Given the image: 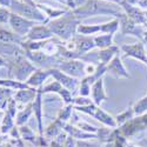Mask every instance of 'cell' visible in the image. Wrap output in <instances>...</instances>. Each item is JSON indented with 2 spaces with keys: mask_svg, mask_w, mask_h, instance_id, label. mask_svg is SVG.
Listing matches in <instances>:
<instances>
[{
  "mask_svg": "<svg viewBox=\"0 0 147 147\" xmlns=\"http://www.w3.org/2000/svg\"><path fill=\"white\" fill-rule=\"evenodd\" d=\"M72 12L79 19L92 16H121L119 6L105 0H86L81 6L73 9Z\"/></svg>",
  "mask_w": 147,
  "mask_h": 147,
  "instance_id": "6da1fadb",
  "label": "cell"
},
{
  "mask_svg": "<svg viewBox=\"0 0 147 147\" xmlns=\"http://www.w3.org/2000/svg\"><path fill=\"white\" fill-rule=\"evenodd\" d=\"M79 25H80V19L73 14V12L71 11L58 19L51 20L47 26L52 31L53 34L58 35L60 39L67 41L71 40L73 36H76Z\"/></svg>",
  "mask_w": 147,
  "mask_h": 147,
  "instance_id": "7a4b0ae2",
  "label": "cell"
},
{
  "mask_svg": "<svg viewBox=\"0 0 147 147\" xmlns=\"http://www.w3.org/2000/svg\"><path fill=\"white\" fill-rule=\"evenodd\" d=\"M7 61L9 67V77L18 81H27L32 73L36 71L35 66L31 64V61L25 57V54H19Z\"/></svg>",
  "mask_w": 147,
  "mask_h": 147,
  "instance_id": "3957f363",
  "label": "cell"
},
{
  "mask_svg": "<svg viewBox=\"0 0 147 147\" xmlns=\"http://www.w3.org/2000/svg\"><path fill=\"white\" fill-rule=\"evenodd\" d=\"M11 12L14 14H18L25 19H28L34 22H46V16L39 9L36 4H28L22 3L19 0H11Z\"/></svg>",
  "mask_w": 147,
  "mask_h": 147,
  "instance_id": "277c9868",
  "label": "cell"
},
{
  "mask_svg": "<svg viewBox=\"0 0 147 147\" xmlns=\"http://www.w3.org/2000/svg\"><path fill=\"white\" fill-rule=\"evenodd\" d=\"M8 25L11 27L12 32H14L16 34H18V35H20L24 38V36H26L28 34V32L32 30V27L35 25V24H34V21L25 19V18H22L18 14L11 13Z\"/></svg>",
  "mask_w": 147,
  "mask_h": 147,
  "instance_id": "5b68a950",
  "label": "cell"
},
{
  "mask_svg": "<svg viewBox=\"0 0 147 147\" xmlns=\"http://www.w3.org/2000/svg\"><path fill=\"white\" fill-rule=\"evenodd\" d=\"M58 69H60L61 72L66 73V74L73 77V78H82L86 72H85V67H86V64L82 63V61L72 59V60H67V61H61L58 65Z\"/></svg>",
  "mask_w": 147,
  "mask_h": 147,
  "instance_id": "8992f818",
  "label": "cell"
},
{
  "mask_svg": "<svg viewBox=\"0 0 147 147\" xmlns=\"http://www.w3.org/2000/svg\"><path fill=\"white\" fill-rule=\"evenodd\" d=\"M48 71H50L51 76L55 79V81H58L64 88H66L68 91H74L77 88L79 82L76 78H73V77L66 74V73L61 72L58 68H48Z\"/></svg>",
  "mask_w": 147,
  "mask_h": 147,
  "instance_id": "52a82bcc",
  "label": "cell"
},
{
  "mask_svg": "<svg viewBox=\"0 0 147 147\" xmlns=\"http://www.w3.org/2000/svg\"><path fill=\"white\" fill-rule=\"evenodd\" d=\"M53 35L52 31L48 28V26L39 25V26H33L32 30L26 35V39L30 41H45L48 40Z\"/></svg>",
  "mask_w": 147,
  "mask_h": 147,
  "instance_id": "ba28073f",
  "label": "cell"
},
{
  "mask_svg": "<svg viewBox=\"0 0 147 147\" xmlns=\"http://www.w3.org/2000/svg\"><path fill=\"white\" fill-rule=\"evenodd\" d=\"M73 40L76 41V45H77V52L79 55L86 53L91 50L95 47V44H94V38H91V36H87V35H76L73 36Z\"/></svg>",
  "mask_w": 147,
  "mask_h": 147,
  "instance_id": "9c48e42d",
  "label": "cell"
},
{
  "mask_svg": "<svg viewBox=\"0 0 147 147\" xmlns=\"http://www.w3.org/2000/svg\"><path fill=\"white\" fill-rule=\"evenodd\" d=\"M51 76V73L48 69H36L32 73V76L27 79L26 84L32 88H36L40 87L44 84V81Z\"/></svg>",
  "mask_w": 147,
  "mask_h": 147,
  "instance_id": "30bf717a",
  "label": "cell"
},
{
  "mask_svg": "<svg viewBox=\"0 0 147 147\" xmlns=\"http://www.w3.org/2000/svg\"><path fill=\"white\" fill-rule=\"evenodd\" d=\"M91 93H92V100L94 101L95 105H100L104 100H107V95L105 93L104 90V80L102 78L96 80L91 88Z\"/></svg>",
  "mask_w": 147,
  "mask_h": 147,
  "instance_id": "8fae6325",
  "label": "cell"
},
{
  "mask_svg": "<svg viewBox=\"0 0 147 147\" xmlns=\"http://www.w3.org/2000/svg\"><path fill=\"white\" fill-rule=\"evenodd\" d=\"M38 91H35V88H25V90H19L17 93H14L13 98L17 102H21V104H32L36 96Z\"/></svg>",
  "mask_w": 147,
  "mask_h": 147,
  "instance_id": "7c38bea8",
  "label": "cell"
},
{
  "mask_svg": "<svg viewBox=\"0 0 147 147\" xmlns=\"http://www.w3.org/2000/svg\"><path fill=\"white\" fill-rule=\"evenodd\" d=\"M107 71L114 73V74L118 76V77L129 78V74L126 72V69H125L124 65H122V63H121V60H120L119 57H114L111 61H109V64L107 65Z\"/></svg>",
  "mask_w": 147,
  "mask_h": 147,
  "instance_id": "4fadbf2b",
  "label": "cell"
},
{
  "mask_svg": "<svg viewBox=\"0 0 147 147\" xmlns=\"http://www.w3.org/2000/svg\"><path fill=\"white\" fill-rule=\"evenodd\" d=\"M41 88L36 93V96L34 101L32 102V107H33V112L36 117V120H38V125H39V131L40 133H42V120H41V113H42V102H41Z\"/></svg>",
  "mask_w": 147,
  "mask_h": 147,
  "instance_id": "5bb4252c",
  "label": "cell"
},
{
  "mask_svg": "<svg viewBox=\"0 0 147 147\" xmlns=\"http://www.w3.org/2000/svg\"><path fill=\"white\" fill-rule=\"evenodd\" d=\"M122 50L126 52L127 55H131L133 58H137L144 61H147L146 55H145V51L141 44H137V45H131V46H122Z\"/></svg>",
  "mask_w": 147,
  "mask_h": 147,
  "instance_id": "9a60e30c",
  "label": "cell"
},
{
  "mask_svg": "<svg viewBox=\"0 0 147 147\" xmlns=\"http://www.w3.org/2000/svg\"><path fill=\"white\" fill-rule=\"evenodd\" d=\"M39 7V9L42 12V13L46 16V19L47 20H54V19H58L60 18L61 16H64L65 13H67L66 9H58V8H52V7H48L46 5H40L38 4L36 5Z\"/></svg>",
  "mask_w": 147,
  "mask_h": 147,
  "instance_id": "2e32d148",
  "label": "cell"
},
{
  "mask_svg": "<svg viewBox=\"0 0 147 147\" xmlns=\"http://www.w3.org/2000/svg\"><path fill=\"white\" fill-rule=\"evenodd\" d=\"M0 86L1 87H6L13 91H19V90H25V88H30V86L26 82L22 81H18L16 79H0Z\"/></svg>",
  "mask_w": 147,
  "mask_h": 147,
  "instance_id": "e0dca14e",
  "label": "cell"
},
{
  "mask_svg": "<svg viewBox=\"0 0 147 147\" xmlns=\"http://www.w3.org/2000/svg\"><path fill=\"white\" fill-rule=\"evenodd\" d=\"M117 52H118V47L111 46V47H107V48H104V50H101L99 52V54H98V58H99V60L101 61V64L107 65L109 61H111L115 57Z\"/></svg>",
  "mask_w": 147,
  "mask_h": 147,
  "instance_id": "ac0fdd59",
  "label": "cell"
},
{
  "mask_svg": "<svg viewBox=\"0 0 147 147\" xmlns=\"http://www.w3.org/2000/svg\"><path fill=\"white\" fill-rule=\"evenodd\" d=\"M94 44L95 47H99L100 50L104 48L111 47L113 44V34H102V35H98L94 38Z\"/></svg>",
  "mask_w": 147,
  "mask_h": 147,
  "instance_id": "d6986e66",
  "label": "cell"
},
{
  "mask_svg": "<svg viewBox=\"0 0 147 147\" xmlns=\"http://www.w3.org/2000/svg\"><path fill=\"white\" fill-rule=\"evenodd\" d=\"M13 95H14L13 90H9V88L0 86V109H5L7 107L9 100L12 99Z\"/></svg>",
  "mask_w": 147,
  "mask_h": 147,
  "instance_id": "ffe728a7",
  "label": "cell"
},
{
  "mask_svg": "<svg viewBox=\"0 0 147 147\" xmlns=\"http://www.w3.org/2000/svg\"><path fill=\"white\" fill-rule=\"evenodd\" d=\"M93 117H94L95 119H98L99 121L104 122L105 125L115 126V122H114V120L112 119V117H111V115H108L106 112H104L101 108H96V111H95V113L93 114Z\"/></svg>",
  "mask_w": 147,
  "mask_h": 147,
  "instance_id": "44dd1931",
  "label": "cell"
},
{
  "mask_svg": "<svg viewBox=\"0 0 147 147\" xmlns=\"http://www.w3.org/2000/svg\"><path fill=\"white\" fill-rule=\"evenodd\" d=\"M32 112H33L32 104H28L25 109H22L21 112H19L17 114V121H16L17 125H24V124H25V122L28 120V118L31 117Z\"/></svg>",
  "mask_w": 147,
  "mask_h": 147,
  "instance_id": "7402d4cb",
  "label": "cell"
},
{
  "mask_svg": "<svg viewBox=\"0 0 147 147\" xmlns=\"http://www.w3.org/2000/svg\"><path fill=\"white\" fill-rule=\"evenodd\" d=\"M78 33H80L81 35H91V34H95L98 32H100V25H80L78 26L77 30Z\"/></svg>",
  "mask_w": 147,
  "mask_h": 147,
  "instance_id": "603a6c76",
  "label": "cell"
},
{
  "mask_svg": "<svg viewBox=\"0 0 147 147\" xmlns=\"http://www.w3.org/2000/svg\"><path fill=\"white\" fill-rule=\"evenodd\" d=\"M119 20L118 19H114L109 22H106L104 25H100V32H104L105 34H113L118 31L119 28Z\"/></svg>",
  "mask_w": 147,
  "mask_h": 147,
  "instance_id": "cb8c5ba5",
  "label": "cell"
},
{
  "mask_svg": "<svg viewBox=\"0 0 147 147\" xmlns=\"http://www.w3.org/2000/svg\"><path fill=\"white\" fill-rule=\"evenodd\" d=\"M12 127H13V117H11L6 112L4 118H3V122H1V132L7 133Z\"/></svg>",
  "mask_w": 147,
  "mask_h": 147,
  "instance_id": "d4e9b609",
  "label": "cell"
},
{
  "mask_svg": "<svg viewBox=\"0 0 147 147\" xmlns=\"http://www.w3.org/2000/svg\"><path fill=\"white\" fill-rule=\"evenodd\" d=\"M63 88H64V87L61 86V85H60L58 81H53V82H51V84H48L47 86L42 87V88H41V92H42V93H51V92L59 93Z\"/></svg>",
  "mask_w": 147,
  "mask_h": 147,
  "instance_id": "484cf974",
  "label": "cell"
},
{
  "mask_svg": "<svg viewBox=\"0 0 147 147\" xmlns=\"http://www.w3.org/2000/svg\"><path fill=\"white\" fill-rule=\"evenodd\" d=\"M11 13L12 12L9 8L0 6V24H8Z\"/></svg>",
  "mask_w": 147,
  "mask_h": 147,
  "instance_id": "4316f807",
  "label": "cell"
},
{
  "mask_svg": "<svg viewBox=\"0 0 147 147\" xmlns=\"http://www.w3.org/2000/svg\"><path fill=\"white\" fill-rule=\"evenodd\" d=\"M7 113L11 115V117H16V112H17V101L14 100V98H12V99L9 100V102H8V105H7Z\"/></svg>",
  "mask_w": 147,
  "mask_h": 147,
  "instance_id": "83f0119b",
  "label": "cell"
},
{
  "mask_svg": "<svg viewBox=\"0 0 147 147\" xmlns=\"http://www.w3.org/2000/svg\"><path fill=\"white\" fill-rule=\"evenodd\" d=\"M71 113H72V106H66V107H64L63 109L60 111V114H59V119L60 120H67L68 119V117L71 115Z\"/></svg>",
  "mask_w": 147,
  "mask_h": 147,
  "instance_id": "f1b7e54d",
  "label": "cell"
},
{
  "mask_svg": "<svg viewBox=\"0 0 147 147\" xmlns=\"http://www.w3.org/2000/svg\"><path fill=\"white\" fill-rule=\"evenodd\" d=\"M145 109H147V98L140 100L136 105V107H134V111H136V113H142Z\"/></svg>",
  "mask_w": 147,
  "mask_h": 147,
  "instance_id": "f546056e",
  "label": "cell"
},
{
  "mask_svg": "<svg viewBox=\"0 0 147 147\" xmlns=\"http://www.w3.org/2000/svg\"><path fill=\"white\" fill-rule=\"evenodd\" d=\"M59 94L61 95V98H63V100L66 102V104H69L71 101H72V95H71V91H68V90H66V88H63L60 92H59Z\"/></svg>",
  "mask_w": 147,
  "mask_h": 147,
  "instance_id": "4dcf8cb0",
  "label": "cell"
},
{
  "mask_svg": "<svg viewBox=\"0 0 147 147\" xmlns=\"http://www.w3.org/2000/svg\"><path fill=\"white\" fill-rule=\"evenodd\" d=\"M74 102H76L77 105H80V106H87V105H91V100L87 99V98H85V96H82V98H77V99L74 100Z\"/></svg>",
  "mask_w": 147,
  "mask_h": 147,
  "instance_id": "1f68e13d",
  "label": "cell"
},
{
  "mask_svg": "<svg viewBox=\"0 0 147 147\" xmlns=\"http://www.w3.org/2000/svg\"><path fill=\"white\" fill-rule=\"evenodd\" d=\"M3 67H8V61L0 55V68H3Z\"/></svg>",
  "mask_w": 147,
  "mask_h": 147,
  "instance_id": "d6a6232c",
  "label": "cell"
},
{
  "mask_svg": "<svg viewBox=\"0 0 147 147\" xmlns=\"http://www.w3.org/2000/svg\"><path fill=\"white\" fill-rule=\"evenodd\" d=\"M0 6L9 8L11 7V0H0Z\"/></svg>",
  "mask_w": 147,
  "mask_h": 147,
  "instance_id": "836d02e7",
  "label": "cell"
},
{
  "mask_svg": "<svg viewBox=\"0 0 147 147\" xmlns=\"http://www.w3.org/2000/svg\"><path fill=\"white\" fill-rule=\"evenodd\" d=\"M105 1H108V3H113V4H121L124 0H105Z\"/></svg>",
  "mask_w": 147,
  "mask_h": 147,
  "instance_id": "e575fe53",
  "label": "cell"
},
{
  "mask_svg": "<svg viewBox=\"0 0 147 147\" xmlns=\"http://www.w3.org/2000/svg\"><path fill=\"white\" fill-rule=\"evenodd\" d=\"M19 1H22V3H28V4H34L33 0H19Z\"/></svg>",
  "mask_w": 147,
  "mask_h": 147,
  "instance_id": "d590c367",
  "label": "cell"
},
{
  "mask_svg": "<svg viewBox=\"0 0 147 147\" xmlns=\"http://www.w3.org/2000/svg\"><path fill=\"white\" fill-rule=\"evenodd\" d=\"M4 113H3V109H0V121H3V118H4Z\"/></svg>",
  "mask_w": 147,
  "mask_h": 147,
  "instance_id": "8d00e7d4",
  "label": "cell"
},
{
  "mask_svg": "<svg viewBox=\"0 0 147 147\" xmlns=\"http://www.w3.org/2000/svg\"><path fill=\"white\" fill-rule=\"evenodd\" d=\"M33 1H35V0H33Z\"/></svg>",
  "mask_w": 147,
  "mask_h": 147,
  "instance_id": "74e56055",
  "label": "cell"
}]
</instances>
